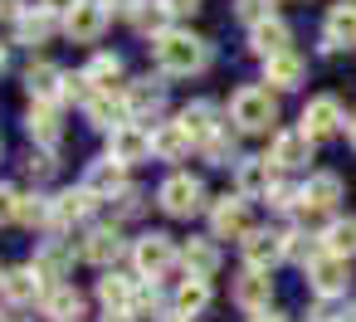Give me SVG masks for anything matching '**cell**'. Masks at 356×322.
Wrapping results in <instances>:
<instances>
[{
    "label": "cell",
    "mask_w": 356,
    "mask_h": 322,
    "mask_svg": "<svg viewBox=\"0 0 356 322\" xmlns=\"http://www.w3.org/2000/svg\"><path fill=\"white\" fill-rule=\"evenodd\" d=\"M152 59H156L161 79H195V74H205L215 64V49H210V40L171 25L166 35L152 40Z\"/></svg>",
    "instance_id": "obj_1"
},
{
    "label": "cell",
    "mask_w": 356,
    "mask_h": 322,
    "mask_svg": "<svg viewBox=\"0 0 356 322\" xmlns=\"http://www.w3.org/2000/svg\"><path fill=\"white\" fill-rule=\"evenodd\" d=\"M337 200H341V176L337 171H312L307 181H302V200H298V210H293V220L302 225V230H327V215L337 210Z\"/></svg>",
    "instance_id": "obj_2"
},
{
    "label": "cell",
    "mask_w": 356,
    "mask_h": 322,
    "mask_svg": "<svg viewBox=\"0 0 356 322\" xmlns=\"http://www.w3.org/2000/svg\"><path fill=\"white\" fill-rule=\"evenodd\" d=\"M132 268H137V278L142 283H161L176 264H181V249H176V239L166 234V230H147V234H137L132 239Z\"/></svg>",
    "instance_id": "obj_3"
},
{
    "label": "cell",
    "mask_w": 356,
    "mask_h": 322,
    "mask_svg": "<svg viewBox=\"0 0 356 322\" xmlns=\"http://www.w3.org/2000/svg\"><path fill=\"white\" fill-rule=\"evenodd\" d=\"M273 122H278V103H273L268 88L249 83V88H239V93L229 98V127H234V132L259 137V132H268Z\"/></svg>",
    "instance_id": "obj_4"
},
{
    "label": "cell",
    "mask_w": 356,
    "mask_h": 322,
    "mask_svg": "<svg viewBox=\"0 0 356 322\" xmlns=\"http://www.w3.org/2000/svg\"><path fill=\"white\" fill-rule=\"evenodd\" d=\"M156 205H161L171 220H191V215H200V210H205V186H200V176H191V171H171V176L156 186Z\"/></svg>",
    "instance_id": "obj_5"
},
{
    "label": "cell",
    "mask_w": 356,
    "mask_h": 322,
    "mask_svg": "<svg viewBox=\"0 0 356 322\" xmlns=\"http://www.w3.org/2000/svg\"><path fill=\"white\" fill-rule=\"evenodd\" d=\"M302 273H307V288H312L322 303H337V298H346V293H351V259L322 254V259H312Z\"/></svg>",
    "instance_id": "obj_6"
},
{
    "label": "cell",
    "mask_w": 356,
    "mask_h": 322,
    "mask_svg": "<svg viewBox=\"0 0 356 322\" xmlns=\"http://www.w3.org/2000/svg\"><path fill=\"white\" fill-rule=\"evenodd\" d=\"M122 103H127V122H156L166 113V83H161V74L122 83Z\"/></svg>",
    "instance_id": "obj_7"
},
{
    "label": "cell",
    "mask_w": 356,
    "mask_h": 322,
    "mask_svg": "<svg viewBox=\"0 0 356 322\" xmlns=\"http://www.w3.org/2000/svg\"><path fill=\"white\" fill-rule=\"evenodd\" d=\"M127 254H132V244L122 239V230H118V225H93V230L83 234V244H79V259L98 264L103 273H108V268H118Z\"/></svg>",
    "instance_id": "obj_8"
},
{
    "label": "cell",
    "mask_w": 356,
    "mask_h": 322,
    "mask_svg": "<svg viewBox=\"0 0 356 322\" xmlns=\"http://www.w3.org/2000/svg\"><path fill=\"white\" fill-rule=\"evenodd\" d=\"M30 268H35V278L44 288H64V278L74 273V244L69 239H40Z\"/></svg>",
    "instance_id": "obj_9"
},
{
    "label": "cell",
    "mask_w": 356,
    "mask_h": 322,
    "mask_svg": "<svg viewBox=\"0 0 356 322\" xmlns=\"http://www.w3.org/2000/svg\"><path fill=\"white\" fill-rule=\"evenodd\" d=\"M337 132H346L341 103H337L332 93L307 98V108H302V137H307V142H327V137H337Z\"/></svg>",
    "instance_id": "obj_10"
},
{
    "label": "cell",
    "mask_w": 356,
    "mask_h": 322,
    "mask_svg": "<svg viewBox=\"0 0 356 322\" xmlns=\"http://www.w3.org/2000/svg\"><path fill=\"white\" fill-rule=\"evenodd\" d=\"M249 230H254V225H249V200H244V195H220V200H210V239H239V244H244Z\"/></svg>",
    "instance_id": "obj_11"
},
{
    "label": "cell",
    "mask_w": 356,
    "mask_h": 322,
    "mask_svg": "<svg viewBox=\"0 0 356 322\" xmlns=\"http://www.w3.org/2000/svg\"><path fill=\"white\" fill-rule=\"evenodd\" d=\"M108 6H103V0H79V6L59 20L64 25V35L74 40V45H98L103 40V30H108Z\"/></svg>",
    "instance_id": "obj_12"
},
{
    "label": "cell",
    "mask_w": 356,
    "mask_h": 322,
    "mask_svg": "<svg viewBox=\"0 0 356 322\" xmlns=\"http://www.w3.org/2000/svg\"><path fill=\"white\" fill-rule=\"evenodd\" d=\"M93 205H98V200H93L83 186H69V191L49 195V234H64V230L83 225V220L93 215Z\"/></svg>",
    "instance_id": "obj_13"
},
{
    "label": "cell",
    "mask_w": 356,
    "mask_h": 322,
    "mask_svg": "<svg viewBox=\"0 0 356 322\" xmlns=\"http://www.w3.org/2000/svg\"><path fill=\"white\" fill-rule=\"evenodd\" d=\"M108 156H113L118 166H137V161H147V156H152V127H142V122H122V127H113V132H108Z\"/></svg>",
    "instance_id": "obj_14"
},
{
    "label": "cell",
    "mask_w": 356,
    "mask_h": 322,
    "mask_svg": "<svg viewBox=\"0 0 356 322\" xmlns=\"http://www.w3.org/2000/svg\"><path fill=\"white\" fill-rule=\"evenodd\" d=\"M239 249H244V264L249 268H264L268 273L273 264L288 259V230H249Z\"/></svg>",
    "instance_id": "obj_15"
},
{
    "label": "cell",
    "mask_w": 356,
    "mask_h": 322,
    "mask_svg": "<svg viewBox=\"0 0 356 322\" xmlns=\"http://www.w3.org/2000/svg\"><path fill=\"white\" fill-rule=\"evenodd\" d=\"M229 298H234L249 317H254V312H268V303H273V278H268L264 268H249V264H244V268L234 273V283H229Z\"/></svg>",
    "instance_id": "obj_16"
},
{
    "label": "cell",
    "mask_w": 356,
    "mask_h": 322,
    "mask_svg": "<svg viewBox=\"0 0 356 322\" xmlns=\"http://www.w3.org/2000/svg\"><path fill=\"white\" fill-rule=\"evenodd\" d=\"M341 49H356V0L332 6L322 20V54H341Z\"/></svg>",
    "instance_id": "obj_17"
},
{
    "label": "cell",
    "mask_w": 356,
    "mask_h": 322,
    "mask_svg": "<svg viewBox=\"0 0 356 322\" xmlns=\"http://www.w3.org/2000/svg\"><path fill=\"white\" fill-rule=\"evenodd\" d=\"M25 132H30L35 147L59 152V142H64V113H59L54 103H30V108H25Z\"/></svg>",
    "instance_id": "obj_18"
},
{
    "label": "cell",
    "mask_w": 356,
    "mask_h": 322,
    "mask_svg": "<svg viewBox=\"0 0 356 322\" xmlns=\"http://www.w3.org/2000/svg\"><path fill=\"white\" fill-rule=\"evenodd\" d=\"M307 161H312V142L302 137V127L273 132V142H268V166L273 171H302Z\"/></svg>",
    "instance_id": "obj_19"
},
{
    "label": "cell",
    "mask_w": 356,
    "mask_h": 322,
    "mask_svg": "<svg viewBox=\"0 0 356 322\" xmlns=\"http://www.w3.org/2000/svg\"><path fill=\"white\" fill-rule=\"evenodd\" d=\"M44 293H49V288L35 278L30 264H15V268L0 273V298H6V307H30V303H40Z\"/></svg>",
    "instance_id": "obj_20"
},
{
    "label": "cell",
    "mask_w": 356,
    "mask_h": 322,
    "mask_svg": "<svg viewBox=\"0 0 356 322\" xmlns=\"http://www.w3.org/2000/svg\"><path fill=\"white\" fill-rule=\"evenodd\" d=\"M64 83H69V74L59 69V64H49V59H40V64H30L25 69V88H30V98L35 103H64Z\"/></svg>",
    "instance_id": "obj_21"
},
{
    "label": "cell",
    "mask_w": 356,
    "mask_h": 322,
    "mask_svg": "<svg viewBox=\"0 0 356 322\" xmlns=\"http://www.w3.org/2000/svg\"><path fill=\"white\" fill-rule=\"evenodd\" d=\"M83 191H88L93 200H113L118 191H127V166H118L113 156L88 161V171H83Z\"/></svg>",
    "instance_id": "obj_22"
},
{
    "label": "cell",
    "mask_w": 356,
    "mask_h": 322,
    "mask_svg": "<svg viewBox=\"0 0 356 322\" xmlns=\"http://www.w3.org/2000/svg\"><path fill=\"white\" fill-rule=\"evenodd\" d=\"M59 30H64V25H59V15H49L44 6H30V10L15 20V45H25V49H40V45H49Z\"/></svg>",
    "instance_id": "obj_23"
},
{
    "label": "cell",
    "mask_w": 356,
    "mask_h": 322,
    "mask_svg": "<svg viewBox=\"0 0 356 322\" xmlns=\"http://www.w3.org/2000/svg\"><path fill=\"white\" fill-rule=\"evenodd\" d=\"M176 122L191 132V142H210L215 132H225V122H220V103H210V98L186 103V108L176 113Z\"/></svg>",
    "instance_id": "obj_24"
},
{
    "label": "cell",
    "mask_w": 356,
    "mask_h": 322,
    "mask_svg": "<svg viewBox=\"0 0 356 322\" xmlns=\"http://www.w3.org/2000/svg\"><path fill=\"white\" fill-rule=\"evenodd\" d=\"M249 49H254L264 64H268V59H278V54H288V49H293V30H288V20H278V15H273V20L254 25V30H249Z\"/></svg>",
    "instance_id": "obj_25"
},
{
    "label": "cell",
    "mask_w": 356,
    "mask_h": 322,
    "mask_svg": "<svg viewBox=\"0 0 356 322\" xmlns=\"http://www.w3.org/2000/svg\"><path fill=\"white\" fill-rule=\"evenodd\" d=\"M264 83L273 88V93H293V88H302L307 83V59L302 54H278V59H268L264 64Z\"/></svg>",
    "instance_id": "obj_26"
},
{
    "label": "cell",
    "mask_w": 356,
    "mask_h": 322,
    "mask_svg": "<svg viewBox=\"0 0 356 322\" xmlns=\"http://www.w3.org/2000/svg\"><path fill=\"white\" fill-rule=\"evenodd\" d=\"M234 195H244V200H264L268 195V186H273V166H268V156H239V166H234Z\"/></svg>",
    "instance_id": "obj_27"
},
{
    "label": "cell",
    "mask_w": 356,
    "mask_h": 322,
    "mask_svg": "<svg viewBox=\"0 0 356 322\" xmlns=\"http://www.w3.org/2000/svg\"><path fill=\"white\" fill-rule=\"evenodd\" d=\"M181 264H186V278H210L220 273V244L210 234H191L181 244Z\"/></svg>",
    "instance_id": "obj_28"
},
{
    "label": "cell",
    "mask_w": 356,
    "mask_h": 322,
    "mask_svg": "<svg viewBox=\"0 0 356 322\" xmlns=\"http://www.w3.org/2000/svg\"><path fill=\"white\" fill-rule=\"evenodd\" d=\"M191 147H195V142H191V132H186L181 122H156V127H152V156H156V161H186Z\"/></svg>",
    "instance_id": "obj_29"
},
{
    "label": "cell",
    "mask_w": 356,
    "mask_h": 322,
    "mask_svg": "<svg viewBox=\"0 0 356 322\" xmlns=\"http://www.w3.org/2000/svg\"><path fill=\"white\" fill-rule=\"evenodd\" d=\"M132 298H137V278H132V273L108 268V273L98 278V303H103L108 312H132Z\"/></svg>",
    "instance_id": "obj_30"
},
{
    "label": "cell",
    "mask_w": 356,
    "mask_h": 322,
    "mask_svg": "<svg viewBox=\"0 0 356 322\" xmlns=\"http://www.w3.org/2000/svg\"><path fill=\"white\" fill-rule=\"evenodd\" d=\"M83 118H88L93 127L113 132V127L127 122V103H122V93H93V98L83 103Z\"/></svg>",
    "instance_id": "obj_31"
},
{
    "label": "cell",
    "mask_w": 356,
    "mask_h": 322,
    "mask_svg": "<svg viewBox=\"0 0 356 322\" xmlns=\"http://www.w3.org/2000/svg\"><path fill=\"white\" fill-rule=\"evenodd\" d=\"M83 74H88V83H93L98 93H122V74H127V64H122V54H93Z\"/></svg>",
    "instance_id": "obj_32"
},
{
    "label": "cell",
    "mask_w": 356,
    "mask_h": 322,
    "mask_svg": "<svg viewBox=\"0 0 356 322\" xmlns=\"http://www.w3.org/2000/svg\"><path fill=\"white\" fill-rule=\"evenodd\" d=\"M205 307H210V278H186V283L171 293V312H176V317H186V322H191V317H200Z\"/></svg>",
    "instance_id": "obj_33"
},
{
    "label": "cell",
    "mask_w": 356,
    "mask_h": 322,
    "mask_svg": "<svg viewBox=\"0 0 356 322\" xmlns=\"http://www.w3.org/2000/svg\"><path fill=\"white\" fill-rule=\"evenodd\" d=\"M322 249L337 259H351L356 254V215H332L322 230Z\"/></svg>",
    "instance_id": "obj_34"
},
{
    "label": "cell",
    "mask_w": 356,
    "mask_h": 322,
    "mask_svg": "<svg viewBox=\"0 0 356 322\" xmlns=\"http://www.w3.org/2000/svg\"><path fill=\"white\" fill-rule=\"evenodd\" d=\"M44 317H54V322H79L83 317V293L79 288H49L44 293Z\"/></svg>",
    "instance_id": "obj_35"
},
{
    "label": "cell",
    "mask_w": 356,
    "mask_h": 322,
    "mask_svg": "<svg viewBox=\"0 0 356 322\" xmlns=\"http://www.w3.org/2000/svg\"><path fill=\"white\" fill-rule=\"evenodd\" d=\"M137 35H147V40H156V35H166L171 30V15H166V6L161 0H142V6L132 10V20H127Z\"/></svg>",
    "instance_id": "obj_36"
},
{
    "label": "cell",
    "mask_w": 356,
    "mask_h": 322,
    "mask_svg": "<svg viewBox=\"0 0 356 322\" xmlns=\"http://www.w3.org/2000/svg\"><path fill=\"white\" fill-rule=\"evenodd\" d=\"M200 152H205L210 166H239V147H234V132H229V127L215 132L210 142H200Z\"/></svg>",
    "instance_id": "obj_37"
},
{
    "label": "cell",
    "mask_w": 356,
    "mask_h": 322,
    "mask_svg": "<svg viewBox=\"0 0 356 322\" xmlns=\"http://www.w3.org/2000/svg\"><path fill=\"white\" fill-rule=\"evenodd\" d=\"M327 249H322V234H307V230H288V259L293 264H312V259H322Z\"/></svg>",
    "instance_id": "obj_38"
},
{
    "label": "cell",
    "mask_w": 356,
    "mask_h": 322,
    "mask_svg": "<svg viewBox=\"0 0 356 322\" xmlns=\"http://www.w3.org/2000/svg\"><path fill=\"white\" fill-rule=\"evenodd\" d=\"M132 317H166V293L161 283H137V298H132Z\"/></svg>",
    "instance_id": "obj_39"
},
{
    "label": "cell",
    "mask_w": 356,
    "mask_h": 322,
    "mask_svg": "<svg viewBox=\"0 0 356 322\" xmlns=\"http://www.w3.org/2000/svg\"><path fill=\"white\" fill-rule=\"evenodd\" d=\"M108 210H113V225H118V220H137V215L147 210V191L127 186V191H118V195L108 200Z\"/></svg>",
    "instance_id": "obj_40"
},
{
    "label": "cell",
    "mask_w": 356,
    "mask_h": 322,
    "mask_svg": "<svg viewBox=\"0 0 356 322\" xmlns=\"http://www.w3.org/2000/svg\"><path fill=\"white\" fill-rule=\"evenodd\" d=\"M15 225H30V230H49V195H20V215Z\"/></svg>",
    "instance_id": "obj_41"
},
{
    "label": "cell",
    "mask_w": 356,
    "mask_h": 322,
    "mask_svg": "<svg viewBox=\"0 0 356 322\" xmlns=\"http://www.w3.org/2000/svg\"><path fill=\"white\" fill-rule=\"evenodd\" d=\"M264 200H268V210H283V215H293V210H298V200H302V186H293V181H273Z\"/></svg>",
    "instance_id": "obj_42"
},
{
    "label": "cell",
    "mask_w": 356,
    "mask_h": 322,
    "mask_svg": "<svg viewBox=\"0 0 356 322\" xmlns=\"http://www.w3.org/2000/svg\"><path fill=\"white\" fill-rule=\"evenodd\" d=\"M25 171H30L35 181H49V176L59 171V152H44V147H30V152H25Z\"/></svg>",
    "instance_id": "obj_43"
},
{
    "label": "cell",
    "mask_w": 356,
    "mask_h": 322,
    "mask_svg": "<svg viewBox=\"0 0 356 322\" xmlns=\"http://www.w3.org/2000/svg\"><path fill=\"white\" fill-rule=\"evenodd\" d=\"M234 15L254 30V25H264V20H273V0H239L234 6Z\"/></svg>",
    "instance_id": "obj_44"
},
{
    "label": "cell",
    "mask_w": 356,
    "mask_h": 322,
    "mask_svg": "<svg viewBox=\"0 0 356 322\" xmlns=\"http://www.w3.org/2000/svg\"><path fill=\"white\" fill-rule=\"evenodd\" d=\"M15 215H20V191L10 181H0V225H15Z\"/></svg>",
    "instance_id": "obj_45"
},
{
    "label": "cell",
    "mask_w": 356,
    "mask_h": 322,
    "mask_svg": "<svg viewBox=\"0 0 356 322\" xmlns=\"http://www.w3.org/2000/svg\"><path fill=\"white\" fill-rule=\"evenodd\" d=\"M93 93H98V88L88 83V74H69V83H64V98H74V103L83 108V103H88Z\"/></svg>",
    "instance_id": "obj_46"
},
{
    "label": "cell",
    "mask_w": 356,
    "mask_h": 322,
    "mask_svg": "<svg viewBox=\"0 0 356 322\" xmlns=\"http://www.w3.org/2000/svg\"><path fill=\"white\" fill-rule=\"evenodd\" d=\"M161 6H166V15L176 20V15H195V10L205 6V0H161Z\"/></svg>",
    "instance_id": "obj_47"
},
{
    "label": "cell",
    "mask_w": 356,
    "mask_h": 322,
    "mask_svg": "<svg viewBox=\"0 0 356 322\" xmlns=\"http://www.w3.org/2000/svg\"><path fill=\"white\" fill-rule=\"evenodd\" d=\"M25 10H30L25 0H0V20H10V25H15V20H20Z\"/></svg>",
    "instance_id": "obj_48"
},
{
    "label": "cell",
    "mask_w": 356,
    "mask_h": 322,
    "mask_svg": "<svg viewBox=\"0 0 356 322\" xmlns=\"http://www.w3.org/2000/svg\"><path fill=\"white\" fill-rule=\"evenodd\" d=\"M108 6V15H122V20H132V10L142 6V0H103Z\"/></svg>",
    "instance_id": "obj_49"
},
{
    "label": "cell",
    "mask_w": 356,
    "mask_h": 322,
    "mask_svg": "<svg viewBox=\"0 0 356 322\" xmlns=\"http://www.w3.org/2000/svg\"><path fill=\"white\" fill-rule=\"evenodd\" d=\"M40 6H44L49 15H59V20H64V15H69V10L79 6V0H40Z\"/></svg>",
    "instance_id": "obj_50"
},
{
    "label": "cell",
    "mask_w": 356,
    "mask_h": 322,
    "mask_svg": "<svg viewBox=\"0 0 356 322\" xmlns=\"http://www.w3.org/2000/svg\"><path fill=\"white\" fill-rule=\"evenodd\" d=\"M249 322H288V317H283V312H273V307H268V312H254V317H249Z\"/></svg>",
    "instance_id": "obj_51"
},
{
    "label": "cell",
    "mask_w": 356,
    "mask_h": 322,
    "mask_svg": "<svg viewBox=\"0 0 356 322\" xmlns=\"http://www.w3.org/2000/svg\"><path fill=\"white\" fill-rule=\"evenodd\" d=\"M98 322H137V317H132V312H103Z\"/></svg>",
    "instance_id": "obj_52"
},
{
    "label": "cell",
    "mask_w": 356,
    "mask_h": 322,
    "mask_svg": "<svg viewBox=\"0 0 356 322\" xmlns=\"http://www.w3.org/2000/svg\"><path fill=\"white\" fill-rule=\"evenodd\" d=\"M346 142H351V152H356V113L346 118Z\"/></svg>",
    "instance_id": "obj_53"
},
{
    "label": "cell",
    "mask_w": 356,
    "mask_h": 322,
    "mask_svg": "<svg viewBox=\"0 0 356 322\" xmlns=\"http://www.w3.org/2000/svg\"><path fill=\"white\" fill-rule=\"evenodd\" d=\"M10 69V45H0V74Z\"/></svg>",
    "instance_id": "obj_54"
},
{
    "label": "cell",
    "mask_w": 356,
    "mask_h": 322,
    "mask_svg": "<svg viewBox=\"0 0 356 322\" xmlns=\"http://www.w3.org/2000/svg\"><path fill=\"white\" fill-rule=\"evenodd\" d=\"M161 322H186V317H176V312H166V317H161Z\"/></svg>",
    "instance_id": "obj_55"
},
{
    "label": "cell",
    "mask_w": 356,
    "mask_h": 322,
    "mask_svg": "<svg viewBox=\"0 0 356 322\" xmlns=\"http://www.w3.org/2000/svg\"><path fill=\"white\" fill-rule=\"evenodd\" d=\"M337 322H356V312H341V317H337Z\"/></svg>",
    "instance_id": "obj_56"
},
{
    "label": "cell",
    "mask_w": 356,
    "mask_h": 322,
    "mask_svg": "<svg viewBox=\"0 0 356 322\" xmlns=\"http://www.w3.org/2000/svg\"><path fill=\"white\" fill-rule=\"evenodd\" d=\"M0 322H10V312H6V307H0Z\"/></svg>",
    "instance_id": "obj_57"
},
{
    "label": "cell",
    "mask_w": 356,
    "mask_h": 322,
    "mask_svg": "<svg viewBox=\"0 0 356 322\" xmlns=\"http://www.w3.org/2000/svg\"><path fill=\"white\" fill-rule=\"evenodd\" d=\"M0 273H6V268H0Z\"/></svg>",
    "instance_id": "obj_58"
},
{
    "label": "cell",
    "mask_w": 356,
    "mask_h": 322,
    "mask_svg": "<svg viewBox=\"0 0 356 322\" xmlns=\"http://www.w3.org/2000/svg\"><path fill=\"white\" fill-rule=\"evenodd\" d=\"M351 312H356V307H351Z\"/></svg>",
    "instance_id": "obj_59"
}]
</instances>
